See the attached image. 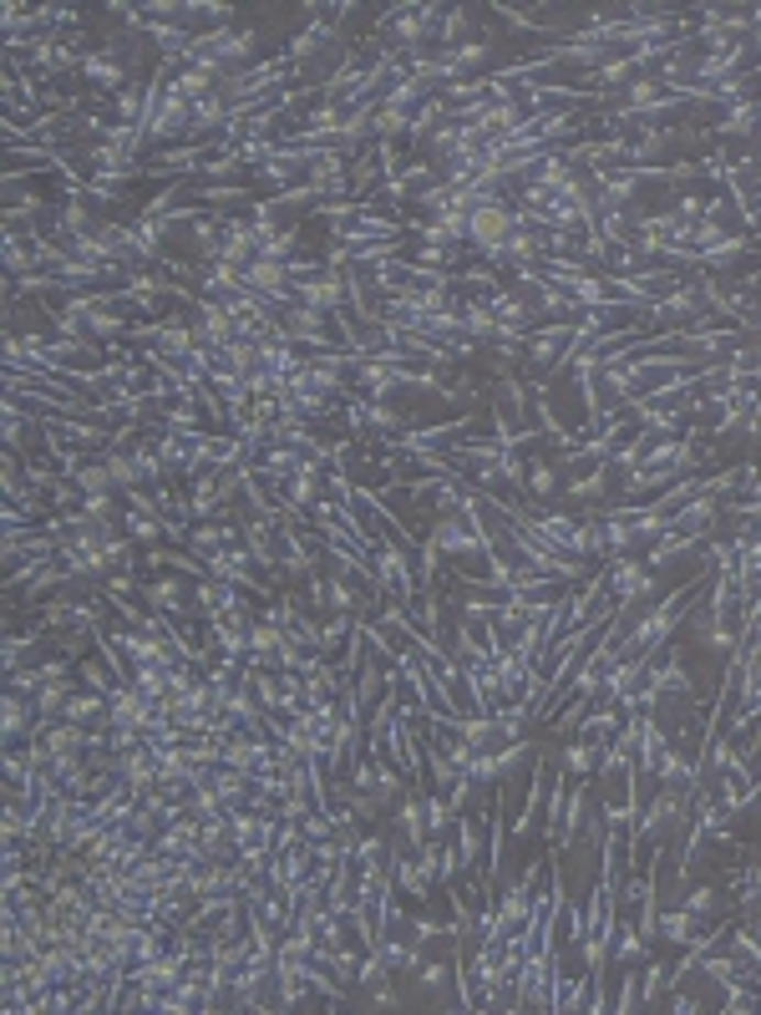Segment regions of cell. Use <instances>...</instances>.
<instances>
[{"instance_id":"9c48e42d","label":"cell","mask_w":761,"mask_h":1015,"mask_svg":"<svg viewBox=\"0 0 761 1015\" xmlns=\"http://www.w3.org/2000/svg\"><path fill=\"white\" fill-rule=\"evenodd\" d=\"M619 731H625V706H615V700H599L594 696V711L584 716V721H578V731L574 737H589V741H615Z\"/></svg>"},{"instance_id":"ba28073f","label":"cell","mask_w":761,"mask_h":1015,"mask_svg":"<svg viewBox=\"0 0 761 1015\" xmlns=\"http://www.w3.org/2000/svg\"><path fill=\"white\" fill-rule=\"evenodd\" d=\"M569 787H574V777H569L564 766H559V757H553V772H549V792H543V823L539 832L549 838V843H559V828H564V807H569Z\"/></svg>"},{"instance_id":"603a6c76","label":"cell","mask_w":761,"mask_h":1015,"mask_svg":"<svg viewBox=\"0 0 761 1015\" xmlns=\"http://www.w3.org/2000/svg\"><path fill=\"white\" fill-rule=\"evenodd\" d=\"M380 980H396V970L380 960V950H366L361 955V970H355V990H371V985H380Z\"/></svg>"},{"instance_id":"44dd1931","label":"cell","mask_w":761,"mask_h":1015,"mask_svg":"<svg viewBox=\"0 0 761 1015\" xmlns=\"http://www.w3.org/2000/svg\"><path fill=\"white\" fill-rule=\"evenodd\" d=\"M77 488H81V498H97V493H118V483H112V473H107V462L92 457L77 473ZM118 498H122V493H118Z\"/></svg>"},{"instance_id":"2e32d148","label":"cell","mask_w":761,"mask_h":1015,"mask_svg":"<svg viewBox=\"0 0 761 1015\" xmlns=\"http://www.w3.org/2000/svg\"><path fill=\"white\" fill-rule=\"evenodd\" d=\"M77 681H81L87 691H97V696H107V700H112V691L122 686L118 675L107 671V660H102V655H97V660H92V655H81V660H77Z\"/></svg>"},{"instance_id":"8fae6325","label":"cell","mask_w":761,"mask_h":1015,"mask_svg":"<svg viewBox=\"0 0 761 1015\" xmlns=\"http://www.w3.org/2000/svg\"><path fill=\"white\" fill-rule=\"evenodd\" d=\"M122 533H128L137 549H163L168 543V523L158 514H137V508H122Z\"/></svg>"},{"instance_id":"8992f818","label":"cell","mask_w":761,"mask_h":1015,"mask_svg":"<svg viewBox=\"0 0 761 1015\" xmlns=\"http://www.w3.org/2000/svg\"><path fill=\"white\" fill-rule=\"evenodd\" d=\"M81 81H87L92 92H102V97H118L122 87L132 81V71L112 52H102V46H97V52L81 56Z\"/></svg>"},{"instance_id":"5b68a950","label":"cell","mask_w":761,"mask_h":1015,"mask_svg":"<svg viewBox=\"0 0 761 1015\" xmlns=\"http://www.w3.org/2000/svg\"><path fill=\"white\" fill-rule=\"evenodd\" d=\"M670 523H675V533H685V539L706 543L710 533H721V503L710 498V493H696L685 508H675V514H670Z\"/></svg>"},{"instance_id":"ffe728a7","label":"cell","mask_w":761,"mask_h":1015,"mask_svg":"<svg viewBox=\"0 0 761 1015\" xmlns=\"http://www.w3.org/2000/svg\"><path fill=\"white\" fill-rule=\"evenodd\" d=\"M219 549H223V523H194L188 528V554H198L203 564H209Z\"/></svg>"},{"instance_id":"5bb4252c","label":"cell","mask_w":761,"mask_h":1015,"mask_svg":"<svg viewBox=\"0 0 761 1015\" xmlns=\"http://www.w3.org/2000/svg\"><path fill=\"white\" fill-rule=\"evenodd\" d=\"M681 909L696 914V924L721 919V889H716V884H691V889L681 894Z\"/></svg>"},{"instance_id":"e0dca14e","label":"cell","mask_w":761,"mask_h":1015,"mask_svg":"<svg viewBox=\"0 0 761 1015\" xmlns=\"http://www.w3.org/2000/svg\"><path fill=\"white\" fill-rule=\"evenodd\" d=\"M41 737H46L52 752H87V726H77V721H52Z\"/></svg>"},{"instance_id":"cb8c5ba5","label":"cell","mask_w":761,"mask_h":1015,"mask_svg":"<svg viewBox=\"0 0 761 1015\" xmlns=\"http://www.w3.org/2000/svg\"><path fill=\"white\" fill-rule=\"evenodd\" d=\"M467 777L477 782L483 797H493V792H498V752H477L473 766H467Z\"/></svg>"},{"instance_id":"484cf974","label":"cell","mask_w":761,"mask_h":1015,"mask_svg":"<svg viewBox=\"0 0 761 1015\" xmlns=\"http://www.w3.org/2000/svg\"><path fill=\"white\" fill-rule=\"evenodd\" d=\"M670 209H675V219H685V224H701V219H706V198H701L696 188H685V194H675Z\"/></svg>"},{"instance_id":"ac0fdd59","label":"cell","mask_w":761,"mask_h":1015,"mask_svg":"<svg viewBox=\"0 0 761 1015\" xmlns=\"http://www.w3.org/2000/svg\"><path fill=\"white\" fill-rule=\"evenodd\" d=\"M726 950H731L741 964H761V929H751V924H731Z\"/></svg>"},{"instance_id":"277c9868","label":"cell","mask_w":761,"mask_h":1015,"mask_svg":"<svg viewBox=\"0 0 761 1015\" xmlns=\"http://www.w3.org/2000/svg\"><path fill=\"white\" fill-rule=\"evenodd\" d=\"M427 543H437V554L452 559V564H483V543H477V533L467 528V518L462 514H442L427 523V533H421Z\"/></svg>"},{"instance_id":"d6986e66","label":"cell","mask_w":761,"mask_h":1015,"mask_svg":"<svg viewBox=\"0 0 761 1015\" xmlns=\"http://www.w3.org/2000/svg\"><path fill=\"white\" fill-rule=\"evenodd\" d=\"M721 1011L726 1015H757V985H751V980H726Z\"/></svg>"},{"instance_id":"4fadbf2b","label":"cell","mask_w":761,"mask_h":1015,"mask_svg":"<svg viewBox=\"0 0 761 1015\" xmlns=\"http://www.w3.org/2000/svg\"><path fill=\"white\" fill-rule=\"evenodd\" d=\"M660 995H670V960L650 955L640 964V1005H660Z\"/></svg>"},{"instance_id":"52a82bcc","label":"cell","mask_w":761,"mask_h":1015,"mask_svg":"<svg viewBox=\"0 0 761 1015\" xmlns=\"http://www.w3.org/2000/svg\"><path fill=\"white\" fill-rule=\"evenodd\" d=\"M701 549H706L701 539H685V533H675V528H670L665 539H655L640 559H644V569H655V574H665L670 564H706V559H701Z\"/></svg>"},{"instance_id":"9a60e30c","label":"cell","mask_w":761,"mask_h":1015,"mask_svg":"<svg viewBox=\"0 0 761 1015\" xmlns=\"http://www.w3.org/2000/svg\"><path fill=\"white\" fill-rule=\"evenodd\" d=\"M427 797V828H432V838H452V828H457V807H452V797L437 787L421 792Z\"/></svg>"},{"instance_id":"7a4b0ae2","label":"cell","mask_w":761,"mask_h":1015,"mask_svg":"<svg viewBox=\"0 0 761 1015\" xmlns=\"http://www.w3.org/2000/svg\"><path fill=\"white\" fill-rule=\"evenodd\" d=\"M194 584L198 580H188V574H147L143 580V594H137V599H143L147 609H158V615H168V620H178V625H188V620H198V605H194Z\"/></svg>"},{"instance_id":"6da1fadb","label":"cell","mask_w":761,"mask_h":1015,"mask_svg":"<svg viewBox=\"0 0 761 1015\" xmlns=\"http://www.w3.org/2000/svg\"><path fill=\"white\" fill-rule=\"evenodd\" d=\"M376 584H380V599H396V605H407V609H417V599H421V580H417V564H411V549L407 543H396L391 533H380L376 539Z\"/></svg>"},{"instance_id":"d4e9b609","label":"cell","mask_w":761,"mask_h":1015,"mask_svg":"<svg viewBox=\"0 0 761 1015\" xmlns=\"http://www.w3.org/2000/svg\"><path fill=\"white\" fill-rule=\"evenodd\" d=\"M726 239H731V229L716 224V219H701V224H691V250H696V254L716 250V244H726Z\"/></svg>"},{"instance_id":"4316f807","label":"cell","mask_w":761,"mask_h":1015,"mask_svg":"<svg viewBox=\"0 0 761 1015\" xmlns=\"http://www.w3.org/2000/svg\"><path fill=\"white\" fill-rule=\"evenodd\" d=\"M361 995H371L366 1005H376V1011H401V995H396V980H380V985L361 990Z\"/></svg>"},{"instance_id":"30bf717a","label":"cell","mask_w":761,"mask_h":1015,"mask_svg":"<svg viewBox=\"0 0 761 1015\" xmlns=\"http://www.w3.org/2000/svg\"><path fill=\"white\" fill-rule=\"evenodd\" d=\"M599 741L589 737H564L559 741V766H564L569 777H594V766H599Z\"/></svg>"},{"instance_id":"3957f363","label":"cell","mask_w":761,"mask_h":1015,"mask_svg":"<svg viewBox=\"0 0 761 1015\" xmlns=\"http://www.w3.org/2000/svg\"><path fill=\"white\" fill-rule=\"evenodd\" d=\"M279 326H285V335L300 351H345L341 335H335V316H326V310H316V305H289V310H279Z\"/></svg>"},{"instance_id":"7c38bea8","label":"cell","mask_w":761,"mask_h":1015,"mask_svg":"<svg viewBox=\"0 0 761 1015\" xmlns=\"http://www.w3.org/2000/svg\"><path fill=\"white\" fill-rule=\"evenodd\" d=\"M691 935H696V914L681 909V904H665V909H660V945H670V950H685V945H691Z\"/></svg>"},{"instance_id":"7402d4cb","label":"cell","mask_w":761,"mask_h":1015,"mask_svg":"<svg viewBox=\"0 0 761 1015\" xmlns=\"http://www.w3.org/2000/svg\"><path fill=\"white\" fill-rule=\"evenodd\" d=\"M132 686L158 706V700L168 696V671H163V665H132Z\"/></svg>"}]
</instances>
